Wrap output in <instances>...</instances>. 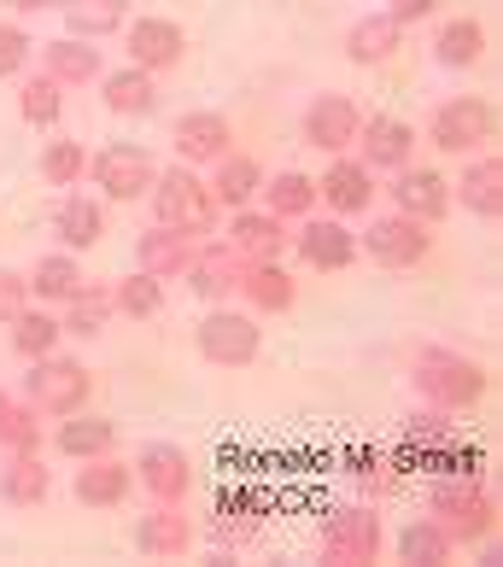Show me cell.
Here are the masks:
<instances>
[{
    "label": "cell",
    "mask_w": 503,
    "mask_h": 567,
    "mask_svg": "<svg viewBox=\"0 0 503 567\" xmlns=\"http://www.w3.org/2000/svg\"><path fill=\"white\" fill-rule=\"evenodd\" d=\"M48 445L65 456V462H89V456H112L117 451V422L112 415H94V410H76V415H59Z\"/></svg>",
    "instance_id": "23"
},
{
    "label": "cell",
    "mask_w": 503,
    "mask_h": 567,
    "mask_svg": "<svg viewBox=\"0 0 503 567\" xmlns=\"http://www.w3.org/2000/svg\"><path fill=\"white\" fill-rule=\"evenodd\" d=\"M194 515H187V503H153L141 520H135V550L153 556V561H182L194 550Z\"/></svg>",
    "instance_id": "18"
},
{
    "label": "cell",
    "mask_w": 503,
    "mask_h": 567,
    "mask_svg": "<svg viewBox=\"0 0 503 567\" xmlns=\"http://www.w3.org/2000/svg\"><path fill=\"white\" fill-rule=\"evenodd\" d=\"M18 310H30V276H18V269L0 264V328H12Z\"/></svg>",
    "instance_id": "47"
},
{
    "label": "cell",
    "mask_w": 503,
    "mask_h": 567,
    "mask_svg": "<svg viewBox=\"0 0 503 567\" xmlns=\"http://www.w3.org/2000/svg\"><path fill=\"white\" fill-rule=\"evenodd\" d=\"M100 106L112 117H153L158 112V76L141 71V65L100 71Z\"/></svg>",
    "instance_id": "27"
},
{
    "label": "cell",
    "mask_w": 503,
    "mask_h": 567,
    "mask_svg": "<svg viewBox=\"0 0 503 567\" xmlns=\"http://www.w3.org/2000/svg\"><path fill=\"white\" fill-rule=\"evenodd\" d=\"M194 351L205 357V363L217 369H252L264 351V328L252 310H228V305H212L194 328Z\"/></svg>",
    "instance_id": "6"
},
{
    "label": "cell",
    "mask_w": 503,
    "mask_h": 567,
    "mask_svg": "<svg viewBox=\"0 0 503 567\" xmlns=\"http://www.w3.org/2000/svg\"><path fill=\"white\" fill-rule=\"evenodd\" d=\"M123 53H130V65L164 76V71H176L187 59V30L176 24V18H164V12L130 18V30H123Z\"/></svg>",
    "instance_id": "12"
},
{
    "label": "cell",
    "mask_w": 503,
    "mask_h": 567,
    "mask_svg": "<svg viewBox=\"0 0 503 567\" xmlns=\"http://www.w3.org/2000/svg\"><path fill=\"white\" fill-rule=\"evenodd\" d=\"M7 346H12L18 363H35V357H48V351L65 346V322H59L53 310H35V305H30V310H18V317H12Z\"/></svg>",
    "instance_id": "34"
},
{
    "label": "cell",
    "mask_w": 503,
    "mask_h": 567,
    "mask_svg": "<svg viewBox=\"0 0 503 567\" xmlns=\"http://www.w3.org/2000/svg\"><path fill=\"white\" fill-rule=\"evenodd\" d=\"M264 212H276L281 223H305L310 212H317V176H305V171H276V176H264Z\"/></svg>",
    "instance_id": "36"
},
{
    "label": "cell",
    "mask_w": 503,
    "mask_h": 567,
    "mask_svg": "<svg viewBox=\"0 0 503 567\" xmlns=\"http://www.w3.org/2000/svg\"><path fill=\"white\" fill-rule=\"evenodd\" d=\"M53 497V468L41 456H0V503L12 509H41Z\"/></svg>",
    "instance_id": "30"
},
{
    "label": "cell",
    "mask_w": 503,
    "mask_h": 567,
    "mask_svg": "<svg viewBox=\"0 0 503 567\" xmlns=\"http://www.w3.org/2000/svg\"><path fill=\"white\" fill-rule=\"evenodd\" d=\"M235 299H246L252 317H287L292 305H299V281L281 269V258H240V287Z\"/></svg>",
    "instance_id": "20"
},
{
    "label": "cell",
    "mask_w": 503,
    "mask_h": 567,
    "mask_svg": "<svg viewBox=\"0 0 503 567\" xmlns=\"http://www.w3.org/2000/svg\"><path fill=\"white\" fill-rule=\"evenodd\" d=\"M59 18H65V35L100 41L130 24V0H59Z\"/></svg>",
    "instance_id": "37"
},
{
    "label": "cell",
    "mask_w": 503,
    "mask_h": 567,
    "mask_svg": "<svg viewBox=\"0 0 503 567\" xmlns=\"http://www.w3.org/2000/svg\"><path fill=\"white\" fill-rule=\"evenodd\" d=\"M89 176H94V187H100L106 205H135V199H146V187H153L158 158L146 153V146H135V141H112V146H100V153L89 158Z\"/></svg>",
    "instance_id": "8"
},
{
    "label": "cell",
    "mask_w": 503,
    "mask_h": 567,
    "mask_svg": "<svg viewBox=\"0 0 503 567\" xmlns=\"http://www.w3.org/2000/svg\"><path fill=\"white\" fill-rule=\"evenodd\" d=\"M374 194H381V187H374V171L351 153H333L328 171L317 176V205H328V217H340V223L363 217L374 205Z\"/></svg>",
    "instance_id": "13"
},
{
    "label": "cell",
    "mask_w": 503,
    "mask_h": 567,
    "mask_svg": "<svg viewBox=\"0 0 503 567\" xmlns=\"http://www.w3.org/2000/svg\"><path fill=\"white\" fill-rule=\"evenodd\" d=\"M41 422L48 415L30 398H7V410H0V456H41V445H48Z\"/></svg>",
    "instance_id": "39"
},
{
    "label": "cell",
    "mask_w": 503,
    "mask_h": 567,
    "mask_svg": "<svg viewBox=\"0 0 503 567\" xmlns=\"http://www.w3.org/2000/svg\"><path fill=\"white\" fill-rule=\"evenodd\" d=\"M89 281L82 276V251H48V258H35V269H30V299H41V305H65L71 292Z\"/></svg>",
    "instance_id": "35"
},
{
    "label": "cell",
    "mask_w": 503,
    "mask_h": 567,
    "mask_svg": "<svg viewBox=\"0 0 503 567\" xmlns=\"http://www.w3.org/2000/svg\"><path fill=\"white\" fill-rule=\"evenodd\" d=\"M71 492H76L82 509H123V503L135 497V468L117 451L112 456H89V462H76Z\"/></svg>",
    "instance_id": "21"
},
{
    "label": "cell",
    "mask_w": 503,
    "mask_h": 567,
    "mask_svg": "<svg viewBox=\"0 0 503 567\" xmlns=\"http://www.w3.org/2000/svg\"><path fill=\"white\" fill-rule=\"evenodd\" d=\"M392 212H404L415 223H445L451 217V176L445 171H428V164H404V171H392V187H387Z\"/></svg>",
    "instance_id": "15"
},
{
    "label": "cell",
    "mask_w": 503,
    "mask_h": 567,
    "mask_svg": "<svg viewBox=\"0 0 503 567\" xmlns=\"http://www.w3.org/2000/svg\"><path fill=\"white\" fill-rule=\"evenodd\" d=\"M30 48H35L30 30L18 24V18H7V24H0V82H12L18 71L30 65Z\"/></svg>",
    "instance_id": "46"
},
{
    "label": "cell",
    "mask_w": 503,
    "mask_h": 567,
    "mask_svg": "<svg viewBox=\"0 0 503 567\" xmlns=\"http://www.w3.org/2000/svg\"><path fill=\"white\" fill-rule=\"evenodd\" d=\"M428 509L433 520L451 533V544H486L497 533V497L486 492L480 474H433L428 486Z\"/></svg>",
    "instance_id": "3"
},
{
    "label": "cell",
    "mask_w": 503,
    "mask_h": 567,
    "mask_svg": "<svg viewBox=\"0 0 503 567\" xmlns=\"http://www.w3.org/2000/svg\"><path fill=\"white\" fill-rule=\"evenodd\" d=\"M212 199H217V212H240V205L258 199V187H264V164L252 158V153H223L212 164Z\"/></svg>",
    "instance_id": "29"
},
{
    "label": "cell",
    "mask_w": 503,
    "mask_h": 567,
    "mask_svg": "<svg viewBox=\"0 0 503 567\" xmlns=\"http://www.w3.org/2000/svg\"><path fill=\"white\" fill-rule=\"evenodd\" d=\"M264 520H269V509H264L258 492H223V497H217V533H223V538L246 544V538L264 533Z\"/></svg>",
    "instance_id": "43"
},
{
    "label": "cell",
    "mask_w": 503,
    "mask_h": 567,
    "mask_svg": "<svg viewBox=\"0 0 503 567\" xmlns=\"http://www.w3.org/2000/svg\"><path fill=\"white\" fill-rule=\"evenodd\" d=\"M65 340H100L112 322V287H100V281H82L71 299H65Z\"/></svg>",
    "instance_id": "38"
},
{
    "label": "cell",
    "mask_w": 503,
    "mask_h": 567,
    "mask_svg": "<svg viewBox=\"0 0 503 567\" xmlns=\"http://www.w3.org/2000/svg\"><path fill=\"white\" fill-rule=\"evenodd\" d=\"M187 258H194V240H182V235H171V228H158V223L135 240V269H146L153 281H182Z\"/></svg>",
    "instance_id": "33"
},
{
    "label": "cell",
    "mask_w": 503,
    "mask_h": 567,
    "mask_svg": "<svg viewBox=\"0 0 503 567\" xmlns=\"http://www.w3.org/2000/svg\"><path fill=\"white\" fill-rule=\"evenodd\" d=\"M187 287H194V299L205 305H228L235 299V287H240V251L228 246V240H194V258H187Z\"/></svg>",
    "instance_id": "19"
},
{
    "label": "cell",
    "mask_w": 503,
    "mask_h": 567,
    "mask_svg": "<svg viewBox=\"0 0 503 567\" xmlns=\"http://www.w3.org/2000/svg\"><path fill=\"white\" fill-rule=\"evenodd\" d=\"M24 398H30L41 415H48V422L76 415V410H89V398H94V369L76 363L71 351H48V357H35V363H30Z\"/></svg>",
    "instance_id": "5"
},
{
    "label": "cell",
    "mask_w": 503,
    "mask_h": 567,
    "mask_svg": "<svg viewBox=\"0 0 503 567\" xmlns=\"http://www.w3.org/2000/svg\"><path fill=\"white\" fill-rule=\"evenodd\" d=\"M346 474L358 480V486L369 492V497H392V492H404V474L392 468V456L381 451V445H358L346 456Z\"/></svg>",
    "instance_id": "44"
},
{
    "label": "cell",
    "mask_w": 503,
    "mask_h": 567,
    "mask_svg": "<svg viewBox=\"0 0 503 567\" xmlns=\"http://www.w3.org/2000/svg\"><path fill=\"white\" fill-rule=\"evenodd\" d=\"M164 310V281H153L146 269H135V276H123L117 287H112V317H123V322H153Z\"/></svg>",
    "instance_id": "41"
},
{
    "label": "cell",
    "mask_w": 503,
    "mask_h": 567,
    "mask_svg": "<svg viewBox=\"0 0 503 567\" xmlns=\"http://www.w3.org/2000/svg\"><path fill=\"white\" fill-rule=\"evenodd\" d=\"M451 533L439 527L433 515H422V520H404V533H398V561L404 567H439V561H451Z\"/></svg>",
    "instance_id": "40"
},
{
    "label": "cell",
    "mask_w": 503,
    "mask_h": 567,
    "mask_svg": "<svg viewBox=\"0 0 503 567\" xmlns=\"http://www.w3.org/2000/svg\"><path fill=\"white\" fill-rule=\"evenodd\" d=\"M35 176L48 187H76L82 176H89V146L82 141H48L35 158Z\"/></svg>",
    "instance_id": "45"
},
{
    "label": "cell",
    "mask_w": 503,
    "mask_h": 567,
    "mask_svg": "<svg viewBox=\"0 0 503 567\" xmlns=\"http://www.w3.org/2000/svg\"><path fill=\"white\" fill-rule=\"evenodd\" d=\"M317 556H322L328 567H374V561H381V515L363 509V503L328 509V515H322Z\"/></svg>",
    "instance_id": "7"
},
{
    "label": "cell",
    "mask_w": 503,
    "mask_h": 567,
    "mask_svg": "<svg viewBox=\"0 0 503 567\" xmlns=\"http://www.w3.org/2000/svg\"><path fill=\"white\" fill-rule=\"evenodd\" d=\"M340 48H346L351 65H387V59L404 48V24L387 18V12H369V18H358V24L346 30Z\"/></svg>",
    "instance_id": "32"
},
{
    "label": "cell",
    "mask_w": 503,
    "mask_h": 567,
    "mask_svg": "<svg viewBox=\"0 0 503 567\" xmlns=\"http://www.w3.org/2000/svg\"><path fill=\"white\" fill-rule=\"evenodd\" d=\"M415 146H422V135H415V123L410 117H363V130H358V158L369 164L374 176H392V171H404V164H415Z\"/></svg>",
    "instance_id": "16"
},
{
    "label": "cell",
    "mask_w": 503,
    "mask_h": 567,
    "mask_svg": "<svg viewBox=\"0 0 503 567\" xmlns=\"http://www.w3.org/2000/svg\"><path fill=\"white\" fill-rule=\"evenodd\" d=\"M439 12V0H387V18H398V24H422V18H433Z\"/></svg>",
    "instance_id": "48"
},
{
    "label": "cell",
    "mask_w": 503,
    "mask_h": 567,
    "mask_svg": "<svg viewBox=\"0 0 503 567\" xmlns=\"http://www.w3.org/2000/svg\"><path fill=\"white\" fill-rule=\"evenodd\" d=\"M146 205H153V223L182 235V240H212L217 235V199H212V187H205V176L187 171V164L158 171L153 187H146Z\"/></svg>",
    "instance_id": "2"
},
{
    "label": "cell",
    "mask_w": 503,
    "mask_h": 567,
    "mask_svg": "<svg viewBox=\"0 0 503 567\" xmlns=\"http://www.w3.org/2000/svg\"><path fill=\"white\" fill-rule=\"evenodd\" d=\"M171 146L176 158L187 164V171H199V164H217L223 153H235V123H228L223 112H182L171 123Z\"/></svg>",
    "instance_id": "17"
},
{
    "label": "cell",
    "mask_w": 503,
    "mask_h": 567,
    "mask_svg": "<svg viewBox=\"0 0 503 567\" xmlns=\"http://www.w3.org/2000/svg\"><path fill=\"white\" fill-rule=\"evenodd\" d=\"M410 381H415V392H422V404L445 410V415H463V410H474L480 398H486L492 374H486V363H474L469 351L415 346V357H410Z\"/></svg>",
    "instance_id": "1"
},
{
    "label": "cell",
    "mask_w": 503,
    "mask_h": 567,
    "mask_svg": "<svg viewBox=\"0 0 503 567\" xmlns=\"http://www.w3.org/2000/svg\"><path fill=\"white\" fill-rule=\"evenodd\" d=\"M456 433V422L445 410H433V404H422V410H410L404 415V439H398V445L387 451L392 456V468L398 474H415V468H428V456L445 445V439Z\"/></svg>",
    "instance_id": "24"
},
{
    "label": "cell",
    "mask_w": 503,
    "mask_h": 567,
    "mask_svg": "<svg viewBox=\"0 0 503 567\" xmlns=\"http://www.w3.org/2000/svg\"><path fill=\"white\" fill-rule=\"evenodd\" d=\"M130 468H135V492H146L153 503H187V492H194V456L171 445V439H146Z\"/></svg>",
    "instance_id": "10"
},
{
    "label": "cell",
    "mask_w": 503,
    "mask_h": 567,
    "mask_svg": "<svg viewBox=\"0 0 503 567\" xmlns=\"http://www.w3.org/2000/svg\"><path fill=\"white\" fill-rule=\"evenodd\" d=\"M18 117H24L30 130H59V117H65V89H59L48 71H35L24 89H18Z\"/></svg>",
    "instance_id": "42"
},
{
    "label": "cell",
    "mask_w": 503,
    "mask_h": 567,
    "mask_svg": "<svg viewBox=\"0 0 503 567\" xmlns=\"http://www.w3.org/2000/svg\"><path fill=\"white\" fill-rule=\"evenodd\" d=\"M12 18H35V12H48V7H59V0H0Z\"/></svg>",
    "instance_id": "49"
},
{
    "label": "cell",
    "mask_w": 503,
    "mask_h": 567,
    "mask_svg": "<svg viewBox=\"0 0 503 567\" xmlns=\"http://www.w3.org/2000/svg\"><path fill=\"white\" fill-rule=\"evenodd\" d=\"M100 235H106V199L65 187L53 205V240L65 251H89V246H100Z\"/></svg>",
    "instance_id": "26"
},
{
    "label": "cell",
    "mask_w": 503,
    "mask_h": 567,
    "mask_svg": "<svg viewBox=\"0 0 503 567\" xmlns=\"http://www.w3.org/2000/svg\"><path fill=\"white\" fill-rule=\"evenodd\" d=\"M358 130H363V112H358V100L351 94H317L305 106V117H299V135L317 146V153H351L358 146Z\"/></svg>",
    "instance_id": "14"
},
{
    "label": "cell",
    "mask_w": 503,
    "mask_h": 567,
    "mask_svg": "<svg viewBox=\"0 0 503 567\" xmlns=\"http://www.w3.org/2000/svg\"><path fill=\"white\" fill-rule=\"evenodd\" d=\"M228 246L240 251V258H281L292 246V223H281L276 212H258V205H240V212H228Z\"/></svg>",
    "instance_id": "25"
},
{
    "label": "cell",
    "mask_w": 503,
    "mask_h": 567,
    "mask_svg": "<svg viewBox=\"0 0 503 567\" xmlns=\"http://www.w3.org/2000/svg\"><path fill=\"white\" fill-rule=\"evenodd\" d=\"M358 251L369 264H381V269H415V264H428V251H433V223L387 212V217H374L358 235Z\"/></svg>",
    "instance_id": "9"
},
{
    "label": "cell",
    "mask_w": 503,
    "mask_h": 567,
    "mask_svg": "<svg viewBox=\"0 0 503 567\" xmlns=\"http://www.w3.org/2000/svg\"><path fill=\"white\" fill-rule=\"evenodd\" d=\"M486 24L480 18H451V24H439V35H433V65L439 71H474L480 59H486Z\"/></svg>",
    "instance_id": "31"
},
{
    "label": "cell",
    "mask_w": 503,
    "mask_h": 567,
    "mask_svg": "<svg viewBox=\"0 0 503 567\" xmlns=\"http://www.w3.org/2000/svg\"><path fill=\"white\" fill-rule=\"evenodd\" d=\"M497 141V106L486 94H451L428 112V146L451 158H474V153H492Z\"/></svg>",
    "instance_id": "4"
},
{
    "label": "cell",
    "mask_w": 503,
    "mask_h": 567,
    "mask_svg": "<svg viewBox=\"0 0 503 567\" xmlns=\"http://www.w3.org/2000/svg\"><path fill=\"white\" fill-rule=\"evenodd\" d=\"M451 205H463L480 223H497L503 217V153H474L463 164V176L451 182Z\"/></svg>",
    "instance_id": "22"
},
{
    "label": "cell",
    "mask_w": 503,
    "mask_h": 567,
    "mask_svg": "<svg viewBox=\"0 0 503 567\" xmlns=\"http://www.w3.org/2000/svg\"><path fill=\"white\" fill-rule=\"evenodd\" d=\"M0 410H7V386H0Z\"/></svg>",
    "instance_id": "50"
},
{
    "label": "cell",
    "mask_w": 503,
    "mask_h": 567,
    "mask_svg": "<svg viewBox=\"0 0 503 567\" xmlns=\"http://www.w3.org/2000/svg\"><path fill=\"white\" fill-rule=\"evenodd\" d=\"M41 48V71H48L59 89H89V82H100V71H106V59H100V48H89L82 35H59V41H35Z\"/></svg>",
    "instance_id": "28"
},
{
    "label": "cell",
    "mask_w": 503,
    "mask_h": 567,
    "mask_svg": "<svg viewBox=\"0 0 503 567\" xmlns=\"http://www.w3.org/2000/svg\"><path fill=\"white\" fill-rule=\"evenodd\" d=\"M299 235H292L287 251H299L305 269H317V276H340V269L358 264V235L340 223V217H317L310 212L305 223H292Z\"/></svg>",
    "instance_id": "11"
}]
</instances>
